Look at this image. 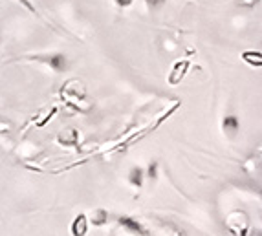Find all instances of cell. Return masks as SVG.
<instances>
[{"instance_id":"cell-3","label":"cell","mask_w":262,"mask_h":236,"mask_svg":"<svg viewBox=\"0 0 262 236\" xmlns=\"http://www.w3.org/2000/svg\"><path fill=\"white\" fill-rule=\"evenodd\" d=\"M72 231H74V236H84L86 233V218L84 216H77L74 221V225H72Z\"/></svg>"},{"instance_id":"cell-1","label":"cell","mask_w":262,"mask_h":236,"mask_svg":"<svg viewBox=\"0 0 262 236\" xmlns=\"http://www.w3.org/2000/svg\"><path fill=\"white\" fill-rule=\"evenodd\" d=\"M242 59L249 63L251 66H257V68H261L262 66V55L261 51H244L242 53Z\"/></svg>"},{"instance_id":"cell-6","label":"cell","mask_w":262,"mask_h":236,"mask_svg":"<svg viewBox=\"0 0 262 236\" xmlns=\"http://www.w3.org/2000/svg\"><path fill=\"white\" fill-rule=\"evenodd\" d=\"M237 128H238L237 117H226V121H224V130L229 132V134H235Z\"/></svg>"},{"instance_id":"cell-7","label":"cell","mask_w":262,"mask_h":236,"mask_svg":"<svg viewBox=\"0 0 262 236\" xmlns=\"http://www.w3.org/2000/svg\"><path fill=\"white\" fill-rule=\"evenodd\" d=\"M121 225H127L129 229H132V231H136V233H139V235H145L143 233V229H141V225L139 223H136V221H132L131 218H121Z\"/></svg>"},{"instance_id":"cell-10","label":"cell","mask_w":262,"mask_h":236,"mask_svg":"<svg viewBox=\"0 0 262 236\" xmlns=\"http://www.w3.org/2000/svg\"><path fill=\"white\" fill-rule=\"evenodd\" d=\"M20 2H22V6H24L26 9H30L32 13L37 15V9H35V6H32V2H30V0H20Z\"/></svg>"},{"instance_id":"cell-11","label":"cell","mask_w":262,"mask_h":236,"mask_svg":"<svg viewBox=\"0 0 262 236\" xmlns=\"http://www.w3.org/2000/svg\"><path fill=\"white\" fill-rule=\"evenodd\" d=\"M117 2V6H123V8H127V6H131L132 0H115Z\"/></svg>"},{"instance_id":"cell-4","label":"cell","mask_w":262,"mask_h":236,"mask_svg":"<svg viewBox=\"0 0 262 236\" xmlns=\"http://www.w3.org/2000/svg\"><path fill=\"white\" fill-rule=\"evenodd\" d=\"M49 63V66L53 68V70H65L66 68V57L65 55H61V53H57V55H51V57L46 59Z\"/></svg>"},{"instance_id":"cell-5","label":"cell","mask_w":262,"mask_h":236,"mask_svg":"<svg viewBox=\"0 0 262 236\" xmlns=\"http://www.w3.org/2000/svg\"><path fill=\"white\" fill-rule=\"evenodd\" d=\"M61 143H65V145H75V141H77V132L75 130H66L61 138H59Z\"/></svg>"},{"instance_id":"cell-9","label":"cell","mask_w":262,"mask_h":236,"mask_svg":"<svg viewBox=\"0 0 262 236\" xmlns=\"http://www.w3.org/2000/svg\"><path fill=\"white\" fill-rule=\"evenodd\" d=\"M145 2H147V6L150 9H158L165 4V0H145Z\"/></svg>"},{"instance_id":"cell-2","label":"cell","mask_w":262,"mask_h":236,"mask_svg":"<svg viewBox=\"0 0 262 236\" xmlns=\"http://www.w3.org/2000/svg\"><path fill=\"white\" fill-rule=\"evenodd\" d=\"M185 70H187V63L183 61V63H176V66H174V70H172V74L169 77V81L172 82V84H176V82L180 81V77H183V74H185Z\"/></svg>"},{"instance_id":"cell-8","label":"cell","mask_w":262,"mask_h":236,"mask_svg":"<svg viewBox=\"0 0 262 236\" xmlns=\"http://www.w3.org/2000/svg\"><path fill=\"white\" fill-rule=\"evenodd\" d=\"M141 176H143V172L139 171V169H134L131 172V181L134 185H141Z\"/></svg>"}]
</instances>
